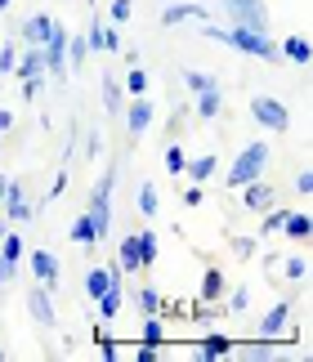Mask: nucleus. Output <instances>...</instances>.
<instances>
[{
  "label": "nucleus",
  "mask_w": 313,
  "mask_h": 362,
  "mask_svg": "<svg viewBox=\"0 0 313 362\" xmlns=\"http://www.w3.org/2000/svg\"><path fill=\"white\" fill-rule=\"evenodd\" d=\"M202 36L206 40H220V45H229L237 54H246V59H264V63H273L278 59V40L268 36V32H255V27H215V23H202Z\"/></svg>",
  "instance_id": "nucleus-1"
},
{
  "label": "nucleus",
  "mask_w": 313,
  "mask_h": 362,
  "mask_svg": "<svg viewBox=\"0 0 313 362\" xmlns=\"http://www.w3.org/2000/svg\"><path fill=\"white\" fill-rule=\"evenodd\" d=\"M268 170V144L264 139H255V144H246L237 152V161L229 165V175H224V188H241V184H251V179H260Z\"/></svg>",
  "instance_id": "nucleus-2"
},
{
  "label": "nucleus",
  "mask_w": 313,
  "mask_h": 362,
  "mask_svg": "<svg viewBox=\"0 0 313 362\" xmlns=\"http://www.w3.org/2000/svg\"><path fill=\"white\" fill-rule=\"evenodd\" d=\"M112 188H117V170H103V179L90 188V206H85V219L94 224L98 242H108L112 233Z\"/></svg>",
  "instance_id": "nucleus-3"
},
{
  "label": "nucleus",
  "mask_w": 313,
  "mask_h": 362,
  "mask_svg": "<svg viewBox=\"0 0 313 362\" xmlns=\"http://www.w3.org/2000/svg\"><path fill=\"white\" fill-rule=\"evenodd\" d=\"M251 117L264 125V130H273V134H287L291 130V112H287V103L273 99V94H255L251 99Z\"/></svg>",
  "instance_id": "nucleus-4"
},
{
  "label": "nucleus",
  "mask_w": 313,
  "mask_h": 362,
  "mask_svg": "<svg viewBox=\"0 0 313 362\" xmlns=\"http://www.w3.org/2000/svg\"><path fill=\"white\" fill-rule=\"evenodd\" d=\"M67 27L63 23H54L50 27V36H45V45H40V54H45V76H63L67 72Z\"/></svg>",
  "instance_id": "nucleus-5"
},
{
  "label": "nucleus",
  "mask_w": 313,
  "mask_h": 362,
  "mask_svg": "<svg viewBox=\"0 0 313 362\" xmlns=\"http://www.w3.org/2000/svg\"><path fill=\"white\" fill-rule=\"evenodd\" d=\"M27 255V264H32V282H40L45 291H59V255L54 250H40V246H32V250H23Z\"/></svg>",
  "instance_id": "nucleus-6"
},
{
  "label": "nucleus",
  "mask_w": 313,
  "mask_h": 362,
  "mask_svg": "<svg viewBox=\"0 0 313 362\" xmlns=\"http://www.w3.org/2000/svg\"><path fill=\"white\" fill-rule=\"evenodd\" d=\"M237 192H241V211H246V215H264L268 206H278V188L268 184L264 175L251 179V184H241Z\"/></svg>",
  "instance_id": "nucleus-7"
},
{
  "label": "nucleus",
  "mask_w": 313,
  "mask_h": 362,
  "mask_svg": "<svg viewBox=\"0 0 313 362\" xmlns=\"http://www.w3.org/2000/svg\"><path fill=\"white\" fill-rule=\"evenodd\" d=\"M224 13H229L237 27L268 32V9H264V0H224Z\"/></svg>",
  "instance_id": "nucleus-8"
},
{
  "label": "nucleus",
  "mask_w": 313,
  "mask_h": 362,
  "mask_svg": "<svg viewBox=\"0 0 313 362\" xmlns=\"http://www.w3.org/2000/svg\"><path fill=\"white\" fill-rule=\"evenodd\" d=\"M27 313H32V322L36 327H54L59 322V313H54V291H45V286H27Z\"/></svg>",
  "instance_id": "nucleus-9"
},
{
  "label": "nucleus",
  "mask_w": 313,
  "mask_h": 362,
  "mask_svg": "<svg viewBox=\"0 0 313 362\" xmlns=\"http://www.w3.org/2000/svg\"><path fill=\"white\" fill-rule=\"evenodd\" d=\"M121 112H125V130H130V134L139 139V134H144L148 125H152V117H156V107L148 103V94H130V103H125Z\"/></svg>",
  "instance_id": "nucleus-10"
},
{
  "label": "nucleus",
  "mask_w": 313,
  "mask_h": 362,
  "mask_svg": "<svg viewBox=\"0 0 313 362\" xmlns=\"http://www.w3.org/2000/svg\"><path fill=\"white\" fill-rule=\"evenodd\" d=\"M287 327H291V304H287V300H278L273 309L264 313V322H260V340H268V344H273V340H282V336H287Z\"/></svg>",
  "instance_id": "nucleus-11"
},
{
  "label": "nucleus",
  "mask_w": 313,
  "mask_h": 362,
  "mask_svg": "<svg viewBox=\"0 0 313 362\" xmlns=\"http://www.w3.org/2000/svg\"><path fill=\"white\" fill-rule=\"evenodd\" d=\"M40 72H45V54H40V45H18V59H13L9 76L27 81V76H40Z\"/></svg>",
  "instance_id": "nucleus-12"
},
{
  "label": "nucleus",
  "mask_w": 313,
  "mask_h": 362,
  "mask_svg": "<svg viewBox=\"0 0 313 362\" xmlns=\"http://www.w3.org/2000/svg\"><path fill=\"white\" fill-rule=\"evenodd\" d=\"M210 13L202 5H193V0H183V5H166L161 9V27H179V23H206Z\"/></svg>",
  "instance_id": "nucleus-13"
},
{
  "label": "nucleus",
  "mask_w": 313,
  "mask_h": 362,
  "mask_svg": "<svg viewBox=\"0 0 313 362\" xmlns=\"http://www.w3.org/2000/svg\"><path fill=\"white\" fill-rule=\"evenodd\" d=\"M50 27H54V18H50V13H32V18H23V27H18V40H23V45H45Z\"/></svg>",
  "instance_id": "nucleus-14"
},
{
  "label": "nucleus",
  "mask_w": 313,
  "mask_h": 362,
  "mask_svg": "<svg viewBox=\"0 0 313 362\" xmlns=\"http://www.w3.org/2000/svg\"><path fill=\"white\" fill-rule=\"evenodd\" d=\"M193 112L202 117V121H215L224 112V94L220 86H206V90H197V99H193Z\"/></svg>",
  "instance_id": "nucleus-15"
},
{
  "label": "nucleus",
  "mask_w": 313,
  "mask_h": 362,
  "mask_svg": "<svg viewBox=\"0 0 313 362\" xmlns=\"http://www.w3.org/2000/svg\"><path fill=\"white\" fill-rule=\"evenodd\" d=\"M5 219H9V224H27V219H32V206H27V197H23V184H9V192H5Z\"/></svg>",
  "instance_id": "nucleus-16"
},
{
  "label": "nucleus",
  "mask_w": 313,
  "mask_h": 362,
  "mask_svg": "<svg viewBox=\"0 0 313 362\" xmlns=\"http://www.w3.org/2000/svg\"><path fill=\"white\" fill-rule=\"evenodd\" d=\"M224 291H229V277H224L220 269H206V273H202V286H197V300L220 304V300H224Z\"/></svg>",
  "instance_id": "nucleus-17"
},
{
  "label": "nucleus",
  "mask_w": 313,
  "mask_h": 362,
  "mask_svg": "<svg viewBox=\"0 0 313 362\" xmlns=\"http://www.w3.org/2000/svg\"><path fill=\"white\" fill-rule=\"evenodd\" d=\"M229 349H233V336H224V331H210V336L197 344V358H202V362H220V358H229Z\"/></svg>",
  "instance_id": "nucleus-18"
},
{
  "label": "nucleus",
  "mask_w": 313,
  "mask_h": 362,
  "mask_svg": "<svg viewBox=\"0 0 313 362\" xmlns=\"http://www.w3.org/2000/svg\"><path fill=\"white\" fill-rule=\"evenodd\" d=\"M94 304H98V322H103V327H108V322H117V313H121V304H125L121 282H117V286H108V291H103V296H98Z\"/></svg>",
  "instance_id": "nucleus-19"
},
{
  "label": "nucleus",
  "mask_w": 313,
  "mask_h": 362,
  "mask_svg": "<svg viewBox=\"0 0 313 362\" xmlns=\"http://www.w3.org/2000/svg\"><path fill=\"white\" fill-rule=\"evenodd\" d=\"M278 59H287V63H295V67H309L313 49H309V40H305V36H287V40L278 45Z\"/></svg>",
  "instance_id": "nucleus-20"
},
{
  "label": "nucleus",
  "mask_w": 313,
  "mask_h": 362,
  "mask_svg": "<svg viewBox=\"0 0 313 362\" xmlns=\"http://www.w3.org/2000/svg\"><path fill=\"white\" fill-rule=\"evenodd\" d=\"M309 233H313V219L305 211H287V219H282V238H291V242H309Z\"/></svg>",
  "instance_id": "nucleus-21"
},
{
  "label": "nucleus",
  "mask_w": 313,
  "mask_h": 362,
  "mask_svg": "<svg viewBox=\"0 0 313 362\" xmlns=\"http://www.w3.org/2000/svg\"><path fill=\"white\" fill-rule=\"evenodd\" d=\"M183 175H188L193 184H210V175H220V161H215V152H210V157H188V165H183Z\"/></svg>",
  "instance_id": "nucleus-22"
},
{
  "label": "nucleus",
  "mask_w": 313,
  "mask_h": 362,
  "mask_svg": "<svg viewBox=\"0 0 313 362\" xmlns=\"http://www.w3.org/2000/svg\"><path fill=\"white\" fill-rule=\"evenodd\" d=\"M117 269H121L125 277H130V273H139V269H144V264H139V242H135V233H130V238H125V242L117 246Z\"/></svg>",
  "instance_id": "nucleus-23"
},
{
  "label": "nucleus",
  "mask_w": 313,
  "mask_h": 362,
  "mask_svg": "<svg viewBox=\"0 0 313 362\" xmlns=\"http://www.w3.org/2000/svg\"><path fill=\"white\" fill-rule=\"evenodd\" d=\"M117 282H121V277H112L108 269H90V273H85V296H90V300H98L108 286H117Z\"/></svg>",
  "instance_id": "nucleus-24"
},
{
  "label": "nucleus",
  "mask_w": 313,
  "mask_h": 362,
  "mask_svg": "<svg viewBox=\"0 0 313 362\" xmlns=\"http://www.w3.org/2000/svg\"><path fill=\"white\" fill-rule=\"evenodd\" d=\"M135 242H139V264H144V269L156 264V250H161V246H156V233L144 228V233H135Z\"/></svg>",
  "instance_id": "nucleus-25"
},
{
  "label": "nucleus",
  "mask_w": 313,
  "mask_h": 362,
  "mask_svg": "<svg viewBox=\"0 0 313 362\" xmlns=\"http://www.w3.org/2000/svg\"><path fill=\"white\" fill-rule=\"evenodd\" d=\"M72 242H76V246H85V250H94V246H98V238H94V224H90L85 215H76V219H72Z\"/></svg>",
  "instance_id": "nucleus-26"
},
{
  "label": "nucleus",
  "mask_w": 313,
  "mask_h": 362,
  "mask_svg": "<svg viewBox=\"0 0 313 362\" xmlns=\"http://www.w3.org/2000/svg\"><path fill=\"white\" fill-rule=\"evenodd\" d=\"M94 344H98V358H103V362H117V358H121V344L103 331V322L94 327Z\"/></svg>",
  "instance_id": "nucleus-27"
},
{
  "label": "nucleus",
  "mask_w": 313,
  "mask_h": 362,
  "mask_svg": "<svg viewBox=\"0 0 313 362\" xmlns=\"http://www.w3.org/2000/svg\"><path fill=\"white\" fill-rule=\"evenodd\" d=\"M121 90H125V94H148V72H144L139 63H130V72H125Z\"/></svg>",
  "instance_id": "nucleus-28"
},
{
  "label": "nucleus",
  "mask_w": 313,
  "mask_h": 362,
  "mask_svg": "<svg viewBox=\"0 0 313 362\" xmlns=\"http://www.w3.org/2000/svg\"><path fill=\"white\" fill-rule=\"evenodd\" d=\"M282 219H287V211H282V206H268V211L260 215V238H273V233H282Z\"/></svg>",
  "instance_id": "nucleus-29"
},
{
  "label": "nucleus",
  "mask_w": 313,
  "mask_h": 362,
  "mask_svg": "<svg viewBox=\"0 0 313 362\" xmlns=\"http://www.w3.org/2000/svg\"><path fill=\"white\" fill-rule=\"evenodd\" d=\"M161 340H166L161 313H148V317H144V344H156V349H161Z\"/></svg>",
  "instance_id": "nucleus-30"
},
{
  "label": "nucleus",
  "mask_w": 313,
  "mask_h": 362,
  "mask_svg": "<svg viewBox=\"0 0 313 362\" xmlns=\"http://www.w3.org/2000/svg\"><path fill=\"white\" fill-rule=\"evenodd\" d=\"M183 165H188V152H183V144L175 139V144H166V170L170 175H183Z\"/></svg>",
  "instance_id": "nucleus-31"
},
{
  "label": "nucleus",
  "mask_w": 313,
  "mask_h": 362,
  "mask_svg": "<svg viewBox=\"0 0 313 362\" xmlns=\"http://www.w3.org/2000/svg\"><path fill=\"white\" fill-rule=\"evenodd\" d=\"M156 211H161V197H156V188L152 184H139V215H156Z\"/></svg>",
  "instance_id": "nucleus-32"
},
{
  "label": "nucleus",
  "mask_w": 313,
  "mask_h": 362,
  "mask_svg": "<svg viewBox=\"0 0 313 362\" xmlns=\"http://www.w3.org/2000/svg\"><path fill=\"white\" fill-rule=\"evenodd\" d=\"M23 250H27V242L18 238V233H5V238H0V255H5V259L23 264Z\"/></svg>",
  "instance_id": "nucleus-33"
},
{
  "label": "nucleus",
  "mask_w": 313,
  "mask_h": 362,
  "mask_svg": "<svg viewBox=\"0 0 313 362\" xmlns=\"http://www.w3.org/2000/svg\"><path fill=\"white\" fill-rule=\"evenodd\" d=\"M282 277H287V282H305V277H309V259L305 255H291L287 264H282Z\"/></svg>",
  "instance_id": "nucleus-34"
},
{
  "label": "nucleus",
  "mask_w": 313,
  "mask_h": 362,
  "mask_svg": "<svg viewBox=\"0 0 313 362\" xmlns=\"http://www.w3.org/2000/svg\"><path fill=\"white\" fill-rule=\"evenodd\" d=\"M125 107V90L117 86V81H108L103 86V112H121Z\"/></svg>",
  "instance_id": "nucleus-35"
},
{
  "label": "nucleus",
  "mask_w": 313,
  "mask_h": 362,
  "mask_svg": "<svg viewBox=\"0 0 313 362\" xmlns=\"http://www.w3.org/2000/svg\"><path fill=\"white\" fill-rule=\"evenodd\" d=\"M229 250H233L237 259H255V255H260V238H233Z\"/></svg>",
  "instance_id": "nucleus-36"
},
{
  "label": "nucleus",
  "mask_w": 313,
  "mask_h": 362,
  "mask_svg": "<svg viewBox=\"0 0 313 362\" xmlns=\"http://www.w3.org/2000/svg\"><path fill=\"white\" fill-rule=\"evenodd\" d=\"M135 304H139L144 313H161V296H156L152 286H139V291H135Z\"/></svg>",
  "instance_id": "nucleus-37"
},
{
  "label": "nucleus",
  "mask_w": 313,
  "mask_h": 362,
  "mask_svg": "<svg viewBox=\"0 0 313 362\" xmlns=\"http://www.w3.org/2000/svg\"><path fill=\"white\" fill-rule=\"evenodd\" d=\"M67 59H72V67H85V59H90V45H85V36H67Z\"/></svg>",
  "instance_id": "nucleus-38"
},
{
  "label": "nucleus",
  "mask_w": 313,
  "mask_h": 362,
  "mask_svg": "<svg viewBox=\"0 0 313 362\" xmlns=\"http://www.w3.org/2000/svg\"><path fill=\"white\" fill-rule=\"evenodd\" d=\"M215 304H206V300H197L193 309H188V322H197V327H206V322H215Z\"/></svg>",
  "instance_id": "nucleus-39"
},
{
  "label": "nucleus",
  "mask_w": 313,
  "mask_h": 362,
  "mask_svg": "<svg viewBox=\"0 0 313 362\" xmlns=\"http://www.w3.org/2000/svg\"><path fill=\"white\" fill-rule=\"evenodd\" d=\"M130 13H135V0H112V9H108V23L125 27V23H130Z\"/></svg>",
  "instance_id": "nucleus-40"
},
{
  "label": "nucleus",
  "mask_w": 313,
  "mask_h": 362,
  "mask_svg": "<svg viewBox=\"0 0 313 362\" xmlns=\"http://www.w3.org/2000/svg\"><path fill=\"white\" fill-rule=\"evenodd\" d=\"M85 45H90V54H103V18H90V32H85Z\"/></svg>",
  "instance_id": "nucleus-41"
},
{
  "label": "nucleus",
  "mask_w": 313,
  "mask_h": 362,
  "mask_svg": "<svg viewBox=\"0 0 313 362\" xmlns=\"http://www.w3.org/2000/svg\"><path fill=\"white\" fill-rule=\"evenodd\" d=\"M229 296V313H246L251 309V291L246 286H233V291H224Z\"/></svg>",
  "instance_id": "nucleus-42"
},
{
  "label": "nucleus",
  "mask_w": 313,
  "mask_h": 362,
  "mask_svg": "<svg viewBox=\"0 0 313 362\" xmlns=\"http://www.w3.org/2000/svg\"><path fill=\"white\" fill-rule=\"evenodd\" d=\"M183 86H188V90L197 94V90H206V86H215V76H206V72H197V67H188V72H183Z\"/></svg>",
  "instance_id": "nucleus-43"
},
{
  "label": "nucleus",
  "mask_w": 313,
  "mask_h": 362,
  "mask_svg": "<svg viewBox=\"0 0 313 362\" xmlns=\"http://www.w3.org/2000/svg\"><path fill=\"white\" fill-rule=\"evenodd\" d=\"M103 54H121V27L117 23L103 27Z\"/></svg>",
  "instance_id": "nucleus-44"
},
{
  "label": "nucleus",
  "mask_w": 313,
  "mask_h": 362,
  "mask_svg": "<svg viewBox=\"0 0 313 362\" xmlns=\"http://www.w3.org/2000/svg\"><path fill=\"white\" fill-rule=\"evenodd\" d=\"M13 59H18V45H13V40H9V45H0V76L13 72Z\"/></svg>",
  "instance_id": "nucleus-45"
},
{
  "label": "nucleus",
  "mask_w": 313,
  "mask_h": 362,
  "mask_svg": "<svg viewBox=\"0 0 313 362\" xmlns=\"http://www.w3.org/2000/svg\"><path fill=\"white\" fill-rule=\"evenodd\" d=\"M202 202H206L202 184H188V188H183V206H202Z\"/></svg>",
  "instance_id": "nucleus-46"
},
{
  "label": "nucleus",
  "mask_w": 313,
  "mask_h": 362,
  "mask_svg": "<svg viewBox=\"0 0 313 362\" xmlns=\"http://www.w3.org/2000/svg\"><path fill=\"white\" fill-rule=\"evenodd\" d=\"M295 192H300V197H309V192H313V170H300V175H295Z\"/></svg>",
  "instance_id": "nucleus-47"
},
{
  "label": "nucleus",
  "mask_w": 313,
  "mask_h": 362,
  "mask_svg": "<svg viewBox=\"0 0 313 362\" xmlns=\"http://www.w3.org/2000/svg\"><path fill=\"white\" fill-rule=\"evenodd\" d=\"M13 273H18V264H13V259H5V255H0V286H5V282H13Z\"/></svg>",
  "instance_id": "nucleus-48"
},
{
  "label": "nucleus",
  "mask_w": 313,
  "mask_h": 362,
  "mask_svg": "<svg viewBox=\"0 0 313 362\" xmlns=\"http://www.w3.org/2000/svg\"><path fill=\"white\" fill-rule=\"evenodd\" d=\"M63 188H67V170H63V175H54V184H50V192H45V197L54 202V197H59V192H63Z\"/></svg>",
  "instance_id": "nucleus-49"
},
{
  "label": "nucleus",
  "mask_w": 313,
  "mask_h": 362,
  "mask_svg": "<svg viewBox=\"0 0 313 362\" xmlns=\"http://www.w3.org/2000/svg\"><path fill=\"white\" fill-rule=\"evenodd\" d=\"M139 362H156V358H161V354H156V344H139V354H135Z\"/></svg>",
  "instance_id": "nucleus-50"
},
{
  "label": "nucleus",
  "mask_w": 313,
  "mask_h": 362,
  "mask_svg": "<svg viewBox=\"0 0 313 362\" xmlns=\"http://www.w3.org/2000/svg\"><path fill=\"white\" fill-rule=\"evenodd\" d=\"M13 130V112H5V107H0V139H5Z\"/></svg>",
  "instance_id": "nucleus-51"
},
{
  "label": "nucleus",
  "mask_w": 313,
  "mask_h": 362,
  "mask_svg": "<svg viewBox=\"0 0 313 362\" xmlns=\"http://www.w3.org/2000/svg\"><path fill=\"white\" fill-rule=\"evenodd\" d=\"M5 192H9V179H5V175H0V202H5Z\"/></svg>",
  "instance_id": "nucleus-52"
},
{
  "label": "nucleus",
  "mask_w": 313,
  "mask_h": 362,
  "mask_svg": "<svg viewBox=\"0 0 313 362\" xmlns=\"http://www.w3.org/2000/svg\"><path fill=\"white\" fill-rule=\"evenodd\" d=\"M5 233H9V219H5V215H0V238H5Z\"/></svg>",
  "instance_id": "nucleus-53"
},
{
  "label": "nucleus",
  "mask_w": 313,
  "mask_h": 362,
  "mask_svg": "<svg viewBox=\"0 0 313 362\" xmlns=\"http://www.w3.org/2000/svg\"><path fill=\"white\" fill-rule=\"evenodd\" d=\"M9 5H13V0H0V13H5V9H9Z\"/></svg>",
  "instance_id": "nucleus-54"
},
{
  "label": "nucleus",
  "mask_w": 313,
  "mask_h": 362,
  "mask_svg": "<svg viewBox=\"0 0 313 362\" xmlns=\"http://www.w3.org/2000/svg\"><path fill=\"white\" fill-rule=\"evenodd\" d=\"M5 358H9V354H5V349H0V362H5Z\"/></svg>",
  "instance_id": "nucleus-55"
}]
</instances>
